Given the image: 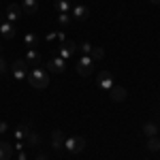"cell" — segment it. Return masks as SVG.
Instances as JSON below:
<instances>
[{"label": "cell", "mask_w": 160, "mask_h": 160, "mask_svg": "<svg viewBox=\"0 0 160 160\" xmlns=\"http://www.w3.org/2000/svg\"><path fill=\"white\" fill-rule=\"evenodd\" d=\"M22 11L26 15H37L38 13V2L37 0H22Z\"/></svg>", "instance_id": "5bb4252c"}, {"label": "cell", "mask_w": 160, "mask_h": 160, "mask_svg": "<svg viewBox=\"0 0 160 160\" xmlns=\"http://www.w3.org/2000/svg\"><path fill=\"white\" fill-rule=\"evenodd\" d=\"M73 2L71 0H56V11L58 13H71Z\"/></svg>", "instance_id": "ac0fdd59"}, {"label": "cell", "mask_w": 160, "mask_h": 160, "mask_svg": "<svg viewBox=\"0 0 160 160\" xmlns=\"http://www.w3.org/2000/svg\"><path fill=\"white\" fill-rule=\"evenodd\" d=\"M75 51H77V43L75 41H64L60 47H58V56H60L62 60H68Z\"/></svg>", "instance_id": "52a82bcc"}, {"label": "cell", "mask_w": 160, "mask_h": 160, "mask_svg": "<svg viewBox=\"0 0 160 160\" xmlns=\"http://www.w3.org/2000/svg\"><path fill=\"white\" fill-rule=\"evenodd\" d=\"M28 128H30V124H19V126H15L13 137H15L17 141H24V137H26V132H28Z\"/></svg>", "instance_id": "e0dca14e"}, {"label": "cell", "mask_w": 160, "mask_h": 160, "mask_svg": "<svg viewBox=\"0 0 160 160\" xmlns=\"http://www.w3.org/2000/svg\"><path fill=\"white\" fill-rule=\"evenodd\" d=\"M17 158H19V160H26V149H22V152H17Z\"/></svg>", "instance_id": "4316f807"}, {"label": "cell", "mask_w": 160, "mask_h": 160, "mask_svg": "<svg viewBox=\"0 0 160 160\" xmlns=\"http://www.w3.org/2000/svg\"><path fill=\"white\" fill-rule=\"evenodd\" d=\"M7 71H9V64H7V62H4V58L0 56V75H4Z\"/></svg>", "instance_id": "d4e9b609"}, {"label": "cell", "mask_w": 160, "mask_h": 160, "mask_svg": "<svg viewBox=\"0 0 160 160\" xmlns=\"http://www.w3.org/2000/svg\"><path fill=\"white\" fill-rule=\"evenodd\" d=\"M37 34H32V32H28V34H26V38H24V43H26V47H28V49H34V47H37Z\"/></svg>", "instance_id": "603a6c76"}, {"label": "cell", "mask_w": 160, "mask_h": 160, "mask_svg": "<svg viewBox=\"0 0 160 160\" xmlns=\"http://www.w3.org/2000/svg\"><path fill=\"white\" fill-rule=\"evenodd\" d=\"M64 139H66L64 132H62L60 128H56V130L51 132V148L56 149V152H62V149H64Z\"/></svg>", "instance_id": "8fae6325"}, {"label": "cell", "mask_w": 160, "mask_h": 160, "mask_svg": "<svg viewBox=\"0 0 160 160\" xmlns=\"http://www.w3.org/2000/svg\"><path fill=\"white\" fill-rule=\"evenodd\" d=\"M92 47H94V45H90L88 41H83V43H81V45H79L77 49L81 51V56H90V51H92Z\"/></svg>", "instance_id": "cb8c5ba5"}, {"label": "cell", "mask_w": 160, "mask_h": 160, "mask_svg": "<svg viewBox=\"0 0 160 160\" xmlns=\"http://www.w3.org/2000/svg\"><path fill=\"white\" fill-rule=\"evenodd\" d=\"M90 58L94 62H100L102 58H105V49L102 47H92V51H90Z\"/></svg>", "instance_id": "ffe728a7"}, {"label": "cell", "mask_w": 160, "mask_h": 160, "mask_svg": "<svg viewBox=\"0 0 160 160\" xmlns=\"http://www.w3.org/2000/svg\"><path fill=\"white\" fill-rule=\"evenodd\" d=\"M24 60L28 62V64H32V66H38V64H41V53H38L37 49H28Z\"/></svg>", "instance_id": "9a60e30c"}, {"label": "cell", "mask_w": 160, "mask_h": 160, "mask_svg": "<svg viewBox=\"0 0 160 160\" xmlns=\"http://www.w3.org/2000/svg\"><path fill=\"white\" fill-rule=\"evenodd\" d=\"M148 149H149V152H160V139H158V135L148 139Z\"/></svg>", "instance_id": "44dd1931"}, {"label": "cell", "mask_w": 160, "mask_h": 160, "mask_svg": "<svg viewBox=\"0 0 160 160\" xmlns=\"http://www.w3.org/2000/svg\"><path fill=\"white\" fill-rule=\"evenodd\" d=\"M34 160H47V156H45V154H38V156H37Z\"/></svg>", "instance_id": "f1b7e54d"}, {"label": "cell", "mask_w": 160, "mask_h": 160, "mask_svg": "<svg viewBox=\"0 0 160 160\" xmlns=\"http://www.w3.org/2000/svg\"><path fill=\"white\" fill-rule=\"evenodd\" d=\"M71 2H77V4H79V2H81V0H71Z\"/></svg>", "instance_id": "4dcf8cb0"}, {"label": "cell", "mask_w": 160, "mask_h": 160, "mask_svg": "<svg viewBox=\"0 0 160 160\" xmlns=\"http://www.w3.org/2000/svg\"><path fill=\"white\" fill-rule=\"evenodd\" d=\"M107 94H109V98L113 100V102H124V100H126V96H128L126 88H124V86H118V83H115V86L111 88V90L107 92Z\"/></svg>", "instance_id": "ba28073f"}, {"label": "cell", "mask_w": 160, "mask_h": 160, "mask_svg": "<svg viewBox=\"0 0 160 160\" xmlns=\"http://www.w3.org/2000/svg\"><path fill=\"white\" fill-rule=\"evenodd\" d=\"M0 34L7 38V41L15 38V34H17V30H15V24L7 22V19H2V22H0Z\"/></svg>", "instance_id": "30bf717a"}, {"label": "cell", "mask_w": 160, "mask_h": 160, "mask_svg": "<svg viewBox=\"0 0 160 160\" xmlns=\"http://www.w3.org/2000/svg\"><path fill=\"white\" fill-rule=\"evenodd\" d=\"M64 149H68L71 154H81L86 149V139L79 135H73V137H66L64 139Z\"/></svg>", "instance_id": "7a4b0ae2"}, {"label": "cell", "mask_w": 160, "mask_h": 160, "mask_svg": "<svg viewBox=\"0 0 160 160\" xmlns=\"http://www.w3.org/2000/svg\"><path fill=\"white\" fill-rule=\"evenodd\" d=\"M22 15H24V11H22V4H9V7H7V22L15 24V22H17Z\"/></svg>", "instance_id": "7c38bea8"}, {"label": "cell", "mask_w": 160, "mask_h": 160, "mask_svg": "<svg viewBox=\"0 0 160 160\" xmlns=\"http://www.w3.org/2000/svg\"><path fill=\"white\" fill-rule=\"evenodd\" d=\"M9 68H11L13 77L17 79V81H22V79H26L28 77V71H30V64L22 58V60H15L13 64H9Z\"/></svg>", "instance_id": "3957f363"}, {"label": "cell", "mask_w": 160, "mask_h": 160, "mask_svg": "<svg viewBox=\"0 0 160 160\" xmlns=\"http://www.w3.org/2000/svg\"><path fill=\"white\" fill-rule=\"evenodd\" d=\"M47 68H49L51 73H64V71H66V60H62L60 56H53V58H51L49 62H47Z\"/></svg>", "instance_id": "9c48e42d"}, {"label": "cell", "mask_w": 160, "mask_h": 160, "mask_svg": "<svg viewBox=\"0 0 160 160\" xmlns=\"http://www.w3.org/2000/svg\"><path fill=\"white\" fill-rule=\"evenodd\" d=\"M71 22H73V17H71V13H58V24H60L62 28H66V26H71Z\"/></svg>", "instance_id": "7402d4cb"}, {"label": "cell", "mask_w": 160, "mask_h": 160, "mask_svg": "<svg viewBox=\"0 0 160 160\" xmlns=\"http://www.w3.org/2000/svg\"><path fill=\"white\" fill-rule=\"evenodd\" d=\"M71 17H73L75 22H86L88 17H90V9L79 2V4H75L73 9H71Z\"/></svg>", "instance_id": "8992f818"}, {"label": "cell", "mask_w": 160, "mask_h": 160, "mask_svg": "<svg viewBox=\"0 0 160 160\" xmlns=\"http://www.w3.org/2000/svg\"><path fill=\"white\" fill-rule=\"evenodd\" d=\"M143 135L148 137V139H149V137H156V135H158V126H156L154 122H148L145 126H143Z\"/></svg>", "instance_id": "d6986e66"}, {"label": "cell", "mask_w": 160, "mask_h": 160, "mask_svg": "<svg viewBox=\"0 0 160 160\" xmlns=\"http://www.w3.org/2000/svg\"><path fill=\"white\" fill-rule=\"evenodd\" d=\"M53 38H58V32H49L47 34V41H53Z\"/></svg>", "instance_id": "83f0119b"}, {"label": "cell", "mask_w": 160, "mask_h": 160, "mask_svg": "<svg viewBox=\"0 0 160 160\" xmlns=\"http://www.w3.org/2000/svg\"><path fill=\"white\" fill-rule=\"evenodd\" d=\"M7 130H9V124H7V122H0V135H2V132H7Z\"/></svg>", "instance_id": "484cf974"}, {"label": "cell", "mask_w": 160, "mask_h": 160, "mask_svg": "<svg viewBox=\"0 0 160 160\" xmlns=\"http://www.w3.org/2000/svg\"><path fill=\"white\" fill-rule=\"evenodd\" d=\"M158 139H160V137H158Z\"/></svg>", "instance_id": "1f68e13d"}, {"label": "cell", "mask_w": 160, "mask_h": 160, "mask_svg": "<svg viewBox=\"0 0 160 160\" xmlns=\"http://www.w3.org/2000/svg\"><path fill=\"white\" fill-rule=\"evenodd\" d=\"M26 79H28V83L34 88V90H45V88L49 86V73H47L45 68H41V66L30 68Z\"/></svg>", "instance_id": "6da1fadb"}, {"label": "cell", "mask_w": 160, "mask_h": 160, "mask_svg": "<svg viewBox=\"0 0 160 160\" xmlns=\"http://www.w3.org/2000/svg\"><path fill=\"white\" fill-rule=\"evenodd\" d=\"M38 143H41V137H38L32 128H28V132H26V137H24L26 149H28V148H34V145H38Z\"/></svg>", "instance_id": "4fadbf2b"}, {"label": "cell", "mask_w": 160, "mask_h": 160, "mask_svg": "<svg viewBox=\"0 0 160 160\" xmlns=\"http://www.w3.org/2000/svg\"><path fill=\"white\" fill-rule=\"evenodd\" d=\"M13 154V145L7 141H0V160H9Z\"/></svg>", "instance_id": "2e32d148"}, {"label": "cell", "mask_w": 160, "mask_h": 160, "mask_svg": "<svg viewBox=\"0 0 160 160\" xmlns=\"http://www.w3.org/2000/svg\"><path fill=\"white\" fill-rule=\"evenodd\" d=\"M96 86H98V90H102V92H109L111 88L115 86V81H113V75H111L109 71H102V73H98Z\"/></svg>", "instance_id": "5b68a950"}, {"label": "cell", "mask_w": 160, "mask_h": 160, "mask_svg": "<svg viewBox=\"0 0 160 160\" xmlns=\"http://www.w3.org/2000/svg\"><path fill=\"white\" fill-rule=\"evenodd\" d=\"M149 2H152V4H160V0H149Z\"/></svg>", "instance_id": "f546056e"}, {"label": "cell", "mask_w": 160, "mask_h": 160, "mask_svg": "<svg viewBox=\"0 0 160 160\" xmlns=\"http://www.w3.org/2000/svg\"><path fill=\"white\" fill-rule=\"evenodd\" d=\"M94 64H96V62L92 60L90 56H81V58L77 60V73L81 75V77H90V75L94 73Z\"/></svg>", "instance_id": "277c9868"}]
</instances>
